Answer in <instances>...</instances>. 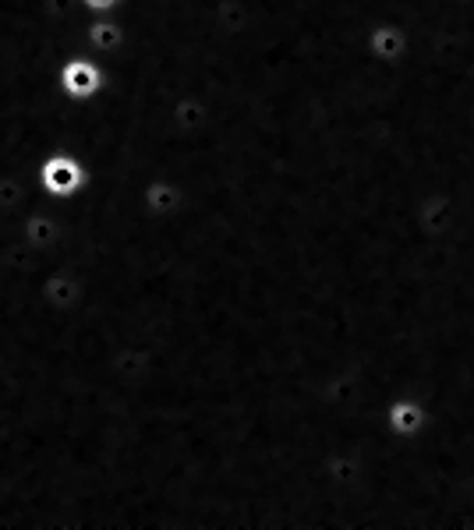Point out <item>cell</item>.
<instances>
[{"label": "cell", "mask_w": 474, "mask_h": 530, "mask_svg": "<svg viewBox=\"0 0 474 530\" xmlns=\"http://www.w3.org/2000/svg\"><path fill=\"white\" fill-rule=\"evenodd\" d=\"M386 424H390V432L397 435V439H414V435L429 424V410H425L421 400H414V396H400V400H393L390 410H386Z\"/></svg>", "instance_id": "cell-1"}]
</instances>
